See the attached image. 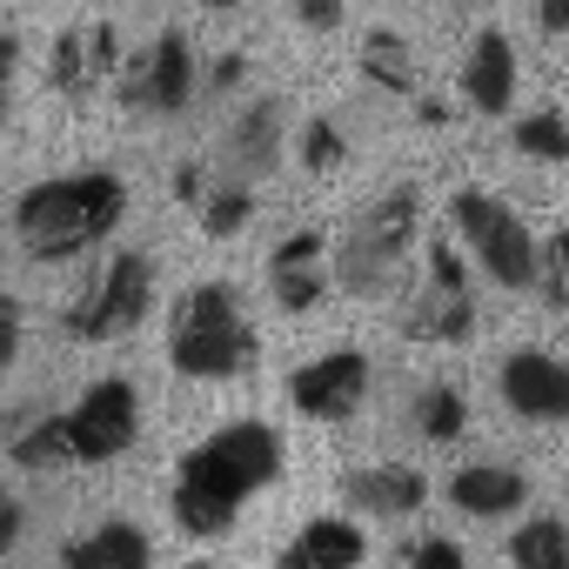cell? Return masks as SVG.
Returning <instances> with one entry per match:
<instances>
[{
	"label": "cell",
	"instance_id": "obj_1",
	"mask_svg": "<svg viewBox=\"0 0 569 569\" xmlns=\"http://www.w3.org/2000/svg\"><path fill=\"white\" fill-rule=\"evenodd\" d=\"M281 476V436L268 422H221L214 436H201L181 469H174V489H168V509H174V529L188 542H214L234 529L241 502L261 496L268 482Z\"/></svg>",
	"mask_w": 569,
	"mask_h": 569
},
{
	"label": "cell",
	"instance_id": "obj_2",
	"mask_svg": "<svg viewBox=\"0 0 569 569\" xmlns=\"http://www.w3.org/2000/svg\"><path fill=\"white\" fill-rule=\"evenodd\" d=\"M128 214V181L114 168H74L21 188L14 201V241L28 261H74L94 241H108Z\"/></svg>",
	"mask_w": 569,
	"mask_h": 569
},
{
	"label": "cell",
	"instance_id": "obj_3",
	"mask_svg": "<svg viewBox=\"0 0 569 569\" xmlns=\"http://www.w3.org/2000/svg\"><path fill=\"white\" fill-rule=\"evenodd\" d=\"M261 356V336L241 309V296L228 281H194V289L174 302L168 316V362L174 376L188 382H228V376H248Z\"/></svg>",
	"mask_w": 569,
	"mask_h": 569
},
{
	"label": "cell",
	"instance_id": "obj_4",
	"mask_svg": "<svg viewBox=\"0 0 569 569\" xmlns=\"http://www.w3.org/2000/svg\"><path fill=\"white\" fill-rule=\"evenodd\" d=\"M416 234H422V194H416L409 181H396V188H382L369 208L349 214L342 241L329 248V281H342L349 296H382V289H396V274H402Z\"/></svg>",
	"mask_w": 569,
	"mask_h": 569
},
{
	"label": "cell",
	"instance_id": "obj_5",
	"mask_svg": "<svg viewBox=\"0 0 569 569\" xmlns=\"http://www.w3.org/2000/svg\"><path fill=\"white\" fill-rule=\"evenodd\" d=\"M154 289H161L154 254L148 248H114L108 268L61 309V329L74 342H121V336H134L154 316Z\"/></svg>",
	"mask_w": 569,
	"mask_h": 569
},
{
	"label": "cell",
	"instance_id": "obj_6",
	"mask_svg": "<svg viewBox=\"0 0 569 569\" xmlns=\"http://www.w3.org/2000/svg\"><path fill=\"white\" fill-rule=\"evenodd\" d=\"M449 228H456V241L469 248V261L496 281V289H509V296L529 289L536 234H529V221H522L502 194H489V188H456V194H449Z\"/></svg>",
	"mask_w": 569,
	"mask_h": 569
},
{
	"label": "cell",
	"instance_id": "obj_7",
	"mask_svg": "<svg viewBox=\"0 0 569 569\" xmlns=\"http://www.w3.org/2000/svg\"><path fill=\"white\" fill-rule=\"evenodd\" d=\"M108 81L121 88V108H128V114L174 121V114L194 108V48H188L181 28H161L154 48H141V54L121 48V68H114Z\"/></svg>",
	"mask_w": 569,
	"mask_h": 569
},
{
	"label": "cell",
	"instance_id": "obj_8",
	"mask_svg": "<svg viewBox=\"0 0 569 569\" xmlns=\"http://www.w3.org/2000/svg\"><path fill=\"white\" fill-rule=\"evenodd\" d=\"M422 254H429V281H422V296H416V309H409L402 336H416V342H449V349H462V342L476 336L469 261H462V248H456L449 234H436V241H429Z\"/></svg>",
	"mask_w": 569,
	"mask_h": 569
},
{
	"label": "cell",
	"instance_id": "obj_9",
	"mask_svg": "<svg viewBox=\"0 0 569 569\" xmlns=\"http://www.w3.org/2000/svg\"><path fill=\"white\" fill-rule=\"evenodd\" d=\"M68 416V456L74 462H121L134 442H141V396H134V382H121V376H101V382H88L81 389V402L74 409H61Z\"/></svg>",
	"mask_w": 569,
	"mask_h": 569
},
{
	"label": "cell",
	"instance_id": "obj_10",
	"mask_svg": "<svg viewBox=\"0 0 569 569\" xmlns=\"http://www.w3.org/2000/svg\"><path fill=\"white\" fill-rule=\"evenodd\" d=\"M369 382H376V369H369L362 349H329V356H316L309 369L289 376V402L309 422H349L369 402Z\"/></svg>",
	"mask_w": 569,
	"mask_h": 569
},
{
	"label": "cell",
	"instance_id": "obj_11",
	"mask_svg": "<svg viewBox=\"0 0 569 569\" xmlns=\"http://www.w3.org/2000/svg\"><path fill=\"white\" fill-rule=\"evenodd\" d=\"M496 396H502V409H509L516 422H562V416H569V369H562L556 349L522 342V349L502 356Z\"/></svg>",
	"mask_w": 569,
	"mask_h": 569
},
{
	"label": "cell",
	"instance_id": "obj_12",
	"mask_svg": "<svg viewBox=\"0 0 569 569\" xmlns=\"http://www.w3.org/2000/svg\"><path fill=\"white\" fill-rule=\"evenodd\" d=\"M329 289H336L329 281V241L316 228H296L268 248V296H274L281 316H316Z\"/></svg>",
	"mask_w": 569,
	"mask_h": 569
},
{
	"label": "cell",
	"instance_id": "obj_13",
	"mask_svg": "<svg viewBox=\"0 0 569 569\" xmlns=\"http://www.w3.org/2000/svg\"><path fill=\"white\" fill-rule=\"evenodd\" d=\"M114 68H121V34H114L108 21H94V28H61L54 48H48V81H54V94L74 101V108H81Z\"/></svg>",
	"mask_w": 569,
	"mask_h": 569
},
{
	"label": "cell",
	"instance_id": "obj_14",
	"mask_svg": "<svg viewBox=\"0 0 569 569\" xmlns=\"http://www.w3.org/2000/svg\"><path fill=\"white\" fill-rule=\"evenodd\" d=\"M281 141H289V121H281V101H248L234 121H228V141H221V168L228 181H268L281 168Z\"/></svg>",
	"mask_w": 569,
	"mask_h": 569
},
{
	"label": "cell",
	"instance_id": "obj_15",
	"mask_svg": "<svg viewBox=\"0 0 569 569\" xmlns=\"http://www.w3.org/2000/svg\"><path fill=\"white\" fill-rule=\"evenodd\" d=\"M342 502L362 516H416L429 502V476L409 462H362L342 476Z\"/></svg>",
	"mask_w": 569,
	"mask_h": 569
},
{
	"label": "cell",
	"instance_id": "obj_16",
	"mask_svg": "<svg viewBox=\"0 0 569 569\" xmlns=\"http://www.w3.org/2000/svg\"><path fill=\"white\" fill-rule=\"evenodd\" d=\"M61 562H68V569H148V562H154V542H148L141 522L108 516V522L68 536V542H61Z\"/></svg>",
	"mask_w": 569,
	"mask_h": 569
},
{
	"label": "cell",
	"instance_id": "obj_17",
	"mask_svg": "<svg viewBox=\"0 0 569 569\" xmlns=\"http://www.w3.org/2000/svg\"><path fill=\"white\" fill-rule=\"evenodd\" d=\"M462 101L476 108V114H509L516 108V48L489 28V34H476V48H469V61H462Z\"/></svg>",
	"mask_w": 569,
	"mask_h": 569
},
{
	"label": "cell",
	"instance_id": "obj_18",
	"mask_svg": "<svg viewBox=\"0 0 569 569\" xmlns=\"http://www.w3.org/2000/svg\"><path fill=\"white\" fill-rule=\"evenodd\" d=\"M449 502L462 516H516L529 502V476L509 469V462H469L449 476Z\"/></svg>",
	"mask_w": 569,
	"mask_h": 569
},
{
	"label": "cell",
	"instance_id": "obj_19",
	"mask_svg": "<svg viewBox=\"0 0 569 569\" xmlns=\"http://www.w3.org/2000/svg\"><path fill=\"white\" fill-rule=\"evenodd\" d=\"M369 556V536L342 516H316L289 549H281V569H356Z\"/></svg>",
	"mask_w": 569,
	"mask_h": 569
},
{
	"label": "cell",
	"instance_id": "obj_20",
	"mask_svg": "<svg viewBox=\"0 0 569 569\" xmlns=\"http://www.w3.org/2000/svg\"><path fill=\"white\" fill-rule=\"evenodd\" d=\"M0 442H8V456L21 469H68V416L61 409H21L8 416V429H0Z\"/></svg>",
	"mask_w": 569,
	"mask_h": 569
},
{
	"label": "cell",
	"instance_id": "obj_21",
	"mask_svg": "<svg viewBox=\"0 0 569 569\" xmlns=\"http://www.w3.org/2000/svg\"><path fill=\"white\" fill-rule=\"evenodd\" d=\"M356 68H362V81L382 88V94H422V68H416L409 41H402L396 28H369L362 48H356Z\"/></svg>",
	"mask_w": 569,
	"mask_h": 569
},
{
	"label": "cell",
	"instance_id": "obj_22",
	"mask_svg": "<svg viewBox=\"0 0 569 569\" xmlns=\"http://www.w3.org/2000/svg\"><path fill=\"white\" fill-rule=\"evenodd\" d=\"M409 422L422 429V442H456L469 429V402L456 382H422L416 402H409Z\"/></svg>",
	"mask_w": 569,
	"mask_h": 569
},
{
	"label": "cell",
	"instance_id": "obj_23",
	"mask_svg": "<svg viewBox=\"0 0 569 569\" xmlns=\"http://www.w3.org/2000/svg\"><path fill=\"white\" fill-rule=\"evenodd\" d=\"M502 556L522 562V569H562V556H569V529H562V516H529V522L509 536Z\"/></svg>",
	"mask_w": 569,
	"mask_h": 569
},
{
	"label": "cell",
	"instance_id": "obj_24",
	"mask_svg": "<svg viewBox=\"0 0 569 569\" xmlns=\"http://www.w3.org/2000/svg\"><path fill=\"white\" fill-rule=\"evenodd\" d=\"M529 289L542 309H569V241L562 234H542L536 254H529Z\"/></svg>",
	"mask_w": 569,
	"mask_h": 569
},
{
	"label": "cell",
	"instance_id": "obj_25",
	"mask_svg": "<svg viewBox=\"0 0 569 569\" xmlns=\"http://www.w3.org/2000/svg\"><path fill=\"white\" fill-rule=\"evenodd\" d=\"M201 228L214 234V241H228V234H241L248 221H254V194H248V181H221V188H201Z\"/></svg>",
	"mask_w": 569,
	"mask_h": 569
},
{
	"label": "cell",
	"instance_id": "obj_26",
	"mask_svg": "<svg viewBox=\"0 0 569 569\" xmlns=\"http://www.w3.org/2000/svg\"><path fill=\"white\" fill-rule=\"evenodd\" d=\"M509 141H516V154H529V161H549V168L569 154V128H562V114H556V108H536V114H522Z\"/></svg>",
	"mask_w": 569,
	"mask_h": 569
},
{
	"label": "cell",
	"instance_id": "obj_27",
	"mask_svg": "<svg viewBox=\"0 0 569 569\" xmlns=\"http://www.w3.org/2000/svg\"><path fill=\"white\" fill-rule=\"evenodd\" d=\"M342 154H349V141H342V128H336L329 114H316V121H302V168H316V174H329V168H342Z\"/></svg>",
	"mask_w": 569,
	"mask_h": 569
},
{
	"label": "cell",
	"instance_id": "obj_28",
	"mask_svg": "<svg viewBox=\"0 0 569 569\" xmlns=\"http://www.w3.org/2000/svg\"><path fill=\"white\" fill-rule=\"evenodd\" d=\"M241 74H248V61H241V54H214V61H208V74H194V94L221 101V94H234V88H241Z\"/></svg>",
	"mask_w": 569,
	"mask_h": 569
},
{
	"label": "cell",
	"instance_id": "obj_29",
	"mask_svg": "<svg viewBox=\"0 0 569 569\" xmlns=\"http://www.w3.org/2000/svg\"><path fill=\"white\" fill-rule=\"evenodd\" d=\"M402 562H416V569H462V542L422 536V542H402Z\"/></svg>",
	"mask_w": 569,
	"mask_h": 569
},
{
	"label": "cell",
	"instance_id": "obj_30",
	"mask_svg": "<svg viewBox=\"0 0 569 569\" xmlns=\"http://www.w3.org/2000/svg\"><path fill=\"white\" fill-rule=\"evenodd\" d=\"M342 14H349L342 0H296V21H302L309 34H336V28H342Z\"/></svg>",
	"mask_w": 569,
	"mask_h": 569
},
{
	"label": "cell",
	"instance_id": "obj_31",
	"mask_svg": "<svg viewBox=\"0 0 569 569\" xmlns=\"http://www.w3.org/2000/svg\"><path fill=\"white\" fill-rule=\"evenodd\" d=\"M14 356H21V302L0 296V376L14 369Z\"/></svg>",
	"mask_w": 569,
	"mask_h": 569
},
{
	"label": "cell",
	"instance_id": "obj_32",
	"mask_svg": "<svg viewBox=\"0 0 569 569\" xmlns=\"http://www.w3.org/2000/svg\"><path fill=\"white\" fill-rule=\"evenodd\" d=\"M21 529H28V516H21V496L0 482V556H14L21 549Z\"/></svg>",
	"mask_w": 569,
	"mask_h": 569
},
{
	"label": "cell",
	"instance_id": "obj_33",
	"mask_svg": "<svg viewBox=\"0 0 569 569\" xmlns=\"http://www.w3.org/2000/svg\"><path fill=\"white\" fill-rule=\"evenodd\" d=\"M201 188H208V168L201 161H174V201H201Z\"/></svg>",
	"mask_w": 569,
	"mask_h": 569
},
{
	"label": "cell",
	"instance_id": "obj_34",
	"mask_svg": "<svg viewBox=\"0 0 569 569\" xmlns=\"http://www.w3.org/2000/svg\"><path fill=\"white\" fill-rule=\"evenodd\" d=\"M14 68H21V41L0 28V101H8V81H14Z\"/></svg>",
	"mask_w": 569,
	"mask_h": 569
},
{
	"label": "cell",
	"instance_id": "obj_35",
	"mask_svg": "<svg viewBox=\"0 0 569 569\" xmlns=\"http://www.w3.org/2000/svg\"><path fill=\"white\" fill-rule=\"evenodd\" d=\"M536 21H542V34H562V28H569V0H542Z\"/></svg>",
	"mask_w": 569,
	"mask_h": 569
},
{
	"label": "cell",
	"instance_id": "obj_36",
	"mask_svg": "<svg viewBox=\"0 0 569 569\" xmlns=\"http://www.w3.org/2000/svg\"><path fill=\"white\" fill-rule=\"evenodd\" d=\"M416 114H422V121H429V128H442V121H449V101H422V108H416Z\"/></svg>",
	"mask_w": 569,
	"mask_h": 569
},
{
	"label": "cell",
	"instance_id": "obj_37",
	"mask_svg": "<svg viewBox=\"0 0 569 569\" xmlns=\"http://www.w3.org/2000/svg\"><path fill=\"white\" fill-rule=\"evenodd\" d=\"M201 8H214V14H228V8H234V0H201Z\"/></svg>",
	"mask_w": 569,
	"mask_h": 569
},
{
	"label": "cell",
	"instance_id": "obj_38",
	"mask_svg": "<svg viewBox=\"0 0 569 569\" xmlns=\"http://www.w3.org/2000/svg\"><path fill=\"white\" fill-rule=\"evenodd\" d=\"M462 8H489V0H462Z\"/></svg>",
	"mask_w": 569,
	"mask_h": 569
},
{
	"label": "cell",
	"instance_id": "obj_39",
	"mask_svg": "<svg viewBox=\"0 0 569 569\" xmlns=\"http://www.w3.org/2000/svg\"><path fill=\"white\" fill-rule=\"evenodd\" d=\"M0 114H8V101H0Z\"/></svg>",
	"mask_w": 569,
	"mask_h": 569
}]
</instances>
